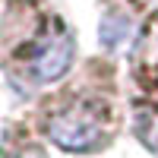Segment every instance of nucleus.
<instances>
[{
	"instance_id": "f03ea898",
	"label": "nucleus",
	"mask_w": 158,
	"mask_h": 158,
	"mask_svg": "<svg viewBox=\"0 0 158 158\" xmlns=\"http://www.w3.org/2000/svg\"><path fill=\"white\" fill-rule=\"evenodd\" d=\"M73 60V41L67 32L51 29L35 41L32 54H29V73L38 79V82H51V79L63 76V70L70 67Z\"/></svg>"
},
{
	"instance_id": "f257e3e1",
	"label": "nucleus",
	"mask_w": 158,
	"mask_h": 158,
	"mask_svg": "<svg viewBox=\"0 0 158 158\" xmlns=\"http://www.w3.org/2000/svg\"><path fill=\"white\" fill-rule=\"evenodd\" d=\"M48 136L67 152H89L104 139V120L92 104H70L51 114Z\"/></svg>"
}]
</instances>
